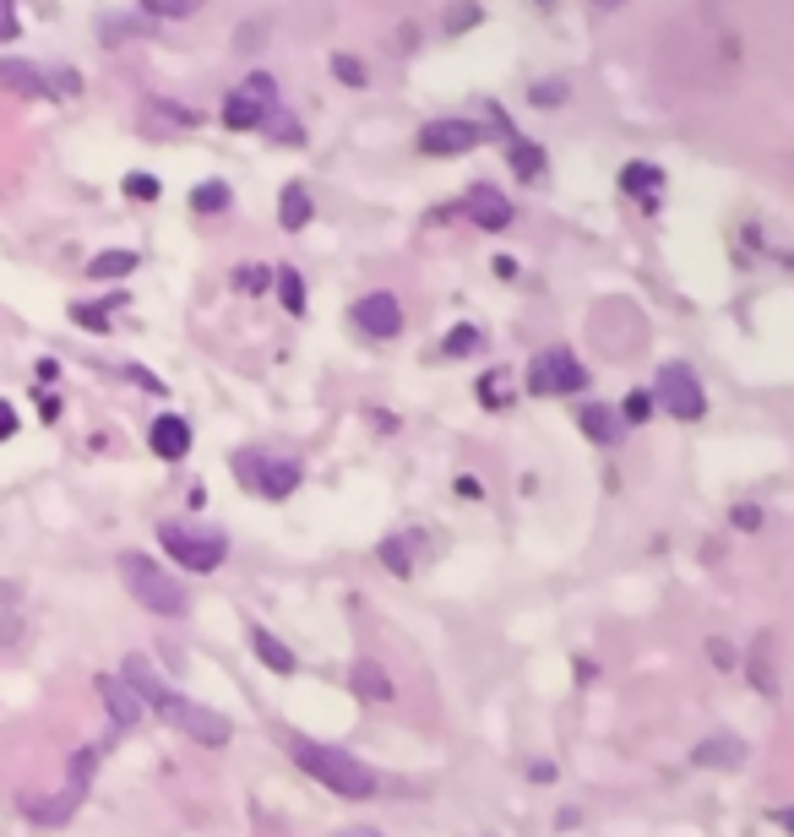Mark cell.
Masks as SVG:
<instances>
[{
	"instance_id": "28",
	"label": "cell",
	"mask_w": 794,
	"mask_h": 837,
	"mask_svg": "<svg viewBox=\"0 0 794 837\" xmlns=\"http://www.w3.org/2000/svg\"><path fill=\"white\" fill-rule=\"evenodd\" d=\"M229 202H234V196H229V185H223V180H207V185H196V191H191V207H196L202 218L229 213Z\"/></svg>"
},
{
	"instance_id": "5",
	"label": "cell",
	"mask_w": 794,
	"mask_h": 837,
	"mask_svg": "<svg viewBox=\"0 0 794 837\" xmlns=\"http://www.w3.org/2000/svg\"><path fill=\"white\" fill-rule=\"evenodd\" d=\"M234 474H240L245 490L261 495V501H289V495L299 490V479H305L299 458H289V452H267V447L240 452V458H234Z\"/></svg>"
},
{
	"instance_id": "14",
	"label": "cell",
	"mask_w": 794,
	"mask_h": 837,
	"mask_svg": "<svg viewBox=\"0 0 794 837\" xmlns=\"http://www.w3.org/2000/svg\"><path fill=\"white\" fill-rule=\"evenodd\" d=\"M0 93H17V99H50V72H39L34 61H7L0 55Z\"/></svg>"
},
{
	"instance_id": "47",
	"label": "cell",
	"mask_w": 794,
	"mask_h": 837,
	"mask_svg": "<svg viewBox=\"0 0 794 837\" xmlns=\"http://www.w3.org/2000/svg\"><path fill=\"white\" fill-rule=\"evenodd\" d=\"M528 777H534V783H555V761H534Z\"/></svg>"
},
{
	"instance_id": "36",
	"label": "cell",
	"mask_w": 794,
	"mask_h": 837,
	"mask_svg": "<svg viewBox=\"0 0 794 837\" xmlns=\"http://www.w3.org/2000/svg\"><path fill=\"white\" fill-rule=\"evenodd\" d=\"M707 664H713V669H734V664H740V653H734L723 636H707Z\"/></svg>"
},
{
	"instance_id": "4",
	"label": "cell",
	"mask_w": 794,
	"mask_h": 837,
	"mask_svg": "<svg viewBox=\"0 0 794 837\" xmlns=\"http://www.w3.org/2000/svg\"><path fill=\"white\" fill-rule=\"evenodd\" d=\"M120 582H126V593L148 609V615H164V620H180L185 609H191V598H185V582L180 577H169L158 561H148V555H120Z\"/></svg>"
},
{
	"instance_id": "30",
	"label": "cell",
	"mask_w": 794,
	"mask_h": 837,
	"mask_svg": "<svg viewBox=\"0 0 794 837\" xmlns=\"http://www.w3.org/2000/svg\"><path fill=\"white\" fill-rule=\"evenodd\" d=\"M332 77H337L343 88H370V66H364L359 55H332Z\"/></svg>"
},
{
	"instance_id": "13",
	"label": "cell",
	"mask_w": 794,
	"mask_h": 837,
	"mask_svg": "<svg viewBox=\"0 0 794 837\" xmlns=\"http://www.w3.org/2000/svg\"><path fill=\"white\" fill-rule=\"evenodd\" d=\"M745 739L740 734H729V729H718V734H707L696 750H691V761L696 767H713V772H734V767H745Z\"/></svg>"
},
{
	"instance_id": "41",
	"label": "cell",
	"mask_w": 794,
	"mask_h": 837,
	"mask_svg": "<svg viewBox=\"0 0 794 837\" xmlns=\"http://www.w3.org/2000/svg\"><path fill=\"white\" fill-rule=\"evenodd\" d=\"M17 430H23V419H17V408H12L7 397H0V441H12Z\"/></svg>"
},
{
	"instance_id": "17",
	"label": "cell",
	"mask_w": 794,
	"mask_h": 837,
	"mask_svg": "<svg viewBox=\"0 0 794 837\" xmlns=\"http://www.w3.org/2000/svg\"><path fill=\"white\" fill-rule=\"evenodd\" d=\"M381 566L392 571V577H409L414 566H420V555H425V533L420 528H409V533H392V539H381Z\"/></svg>"
},
{
	"instance_id": "38",
	"label": "cell",
	"mask_w": 794,
	"mask_h": 837,
	"mask_svg": "<svg viewBox=\"0 0 794 837\" xmlns=\"http://www.w3.org/2000/svg\"><path fill=\"white\" fill-rule=\"evenodd\" d=\"M126 196H142V202H153V196H158V180L137 169V175H126Z\"/></svg>"
},
{
	"instance_id": "10",
	"label": "cell",
	"mask_w": 794,
	"mask_h": 837,
	"mask_svg": "<svg viewBox=\"0 0 794 837\" xmlns=\"http://www.w3.org/2000/svg\"><path fill=\"white\" fill-rule=\"evenodd\" d=\"M354 326H359L364 337H375V343L397 337V332H404V299H397L392 288L359 294V299H354Z\"/></svg>"
},
{
	"instance_id": "18",
	"label": "cell",
	"mask_w": 794,
	"mask_h": 837,
	"mask_svg": "<svg viewBox=\"0 0 794 837\" xmlns=\"http://www.w3.org/2000/svg\"><path fill=\"white\" fill-rule=\"evenodd\" d=\"M620 191H626V196H637V202H642V213H658L664 169H658V164H648V158H637V164H626V169H620Z\"/></svg>"
},
{
	"instance_id": "21",
	"label": "cell",
	"mask_w": 794,
	"mask_h": 837,
	"mask_svg": "<svg viewBox=\"0 0 794 837\" xmlns=\"http://www.w3.org/2000/svg\"><path fill=\"white\" fill-rule=\"evenodd\" d=\"M310 218H316V202H310V191H305L299 180H289V185H283V196H278V223H283L289 234H299Z\"/></svg>"
},
{
	"instance_id": "3",
	"label": "cell",
	"mask_w": 794,
	"mask_h": 837,
	"mask_svg": "<svg viewBox=\"0 0 794 837\" xmlns=\"http://www.w3.org/2000/svg\"><path fill=\"white\" fill-rule=\"evenodd\" d=\"M158 544H164V555L175 566H185L196 577H207V571H218L229 561V533L223 528H207V523H185V517L158 523Z\"/></svg>"
},
{
	"instance_id": "33",
	"label": "cell",
	"mask_w": 794,
	"mask_h": 837,
	"mask_svg": "<svg viewBox=\"0 0 794 837\" xmlns=\"http://www.w3.org/2000/svg\"><path fill=\"white\" fill-rule=\"evenodd\" d=\"M261 126H267V137H278L283 147H299V142H305V131H299V120H294V115H278V110H272Z\"/></svg>"
},
{
	"instance_id": "16",
	"label": "cell",
	"mask_w": 794,
	"mask_h": 837,
	"mask_svg": "<svg viewBox=\"0 0 794 837\" xmlns=\"http://www.w3.org/2000/svg\"><path fill=\"white\" fill-rule=\"evenodd\" d=\"M577 425H582V436H588L593 447H615V441L626 436V419H620V408H610V402H582V408H577Z\"/></svg>"
},
{
	"instance_id": "1",
	"label": "cell",
	"mask_w": 794,
	"mask_h": 837,
	"mask_svg": "<svg viewBox=\"0 0 794 837\" xmlns=\"http://www.w3.org/2000/svg\"><path fill=\"white\" fill-rule=\"evenodd\" d=\"M120 680L137 691V701L148 707V712H158L169 729H180L185 739H196V745H207V750H223L229 739H234V723L223 718V712H213V707H196V701H185L175 685H164L158 674H153V664L142 658V653H131L126 658V669H120Z\"/></svg>"
},
{
	"instance_id": "2",
	"label": "cell",
	"mask_w": 794,
	"mask_h": 837,
	"mask_svg": "<svg viewBox=\"0 0 794 837\" xmlns=\"http://www.w3.org/2000/svg\"><path fill=\"white\" fill-rule=\"evenodd\" d=\"M289 756L305 777H316L321 788H332L337 799H375L381 794V772L364 767L359 756L337 750V745H316L305 734H289Z\"/></svg>"
},
{
	"instance_id": "11",
	"label": "cell",
	"mask_w": 794,
	"mask_h": 837,
	"mask_svg": "<svg viewBox=\"0 0 794 837\" xmlns=\"http://www.w3.org/2000/svg\"><path fill=\"white\" fill-rule=\"evenodd\" d=\"M458 213H469L479 229H490V234H501V229H512V202H507V191H496L490 180H479V185H469L463 191V202H458Z\"/></svg>"
},
{
	"instance_id": "37",
	"label": "cell",
	"mask_w": 794,
	"mask_h": 837,
	"mask_svg": "<svg viewBox=\"0 0 794 837\" xmlns=\"http://www.w3.org/2000/svg\"><path fill=\"white\" fill-rule=\"evenodd\" d=\"M648 413H653V397H648V391H631V397H626V408H620L626 425H642Z\"/></svg>"
},
{
	"instance_id": "32",
	"label": "cell",
	"mask_w": 794,
	"mask_h": 837,
	"mask_svg": "<svg viewBox=\"0 0 794 837\" xmlns=\"http://www.w3.org/2000/svg\"><path fill=\"white\" fill-rule=\"evenodd\" d=\"M142 17H158V23L196 17V0H142Z\"/></svg>"
},
{
	"instance_id": "48",
	"label": "cell",
	"mask_w": 794,
	"mask_h": 837,
	"mask_svg": "<svg viewBox=\"0 0 794 837\" xmlns=\"http://www.w3.org/2000/svg\"><path fill=\"white\" fill-rule=\"evenodd\" d=\"M343 837H381L375 826H359V832H343Z\"/></svg>"
},
{
	"instance_id": "42",
	"label": "cell",
	"mask_w": 794,
	"mask_h": 837,
	"mask_svg": "<svg viewBox=\"0 0 794 837\" xmlns=\"http://www.w3.org/2000/svg\"><path fill=\"white\" fill-rule=\"evenodd\" d=\"M474 23H479V7H458L441 28H447V34H463V28H474Z\"/></svg>"
},
{
	"instance_id": "9",
	"label": "cell",
	"mask_w": 794,
	"mask_h": 837,
	"mask_svg": "<svg viewBox=\"0 0 794 837\" xmlns=\"http://www.w3.org/2000/svg\"><path fill=\"white\" fill-rule=\"evenodd\" d=\"M485 137H490V131H485L479 120L452 115V120H431V126H420V153H425V158H463V153H474Z\"/></svg>"
},
{
	"instance_id": "39",
	"label": "cell",
	"mask_w": 794,
	"mask_h": 837,
	"mask_svg": "<svg viewBox=\"0 0 794 837\" xmlns=\"http://www.w3.org/2000/svg\"><path fill=\"white\" fill-rule=\"evenodd\" d=\"M126 375H131V381L142 386V391H153V397H169V386H164V381H158L153 370H142V364H126Z\"/></svg>"
},
{
	"instance_id": "27",
	"label": "cell",
	"mask_w": 794,
	"mask_h": 837,
	"mask_svg": "<svg viewBox=\"0 0 794 837\" xmlns=\"http://www.w3.org/2000/svg\"><path fill=\"white\" fill-rule=\"evenodd\" d=\"M479 348H485V332H479V326H469V321H463V326H452V332L441 337V353H447V359H469V353H479Z\"/></svg>"
},
{
	"instance_id": "35",
	"label": "cell",
	"mask_w": 794,
	"mask_h": 837,
	"mask_svg": "<svg viewBox=\"0 0 794 837\" xmlns=\"http://www.w3.org/2000/svg\"><path fill=\"white\" fill-rule=\"evenodd\" d=\"M17 34H23L17 7H12V0H0V44H17Z\"/></svg>"
},
{
	"instance_id": "31",
	"label": "cell",
	"mask_w": 794,
	"mask_h": 837,
	"mask_svg": "<svg viewBox=\"0 0 794 837\" xmlns=\"http://www.w3.org/2000/svg\"><path fill=\"white\" fill-rule=\"evenodd\" d=\"M528 99H534L539 110H561V104L572 99V88H566V77H545V82L528 88Z\"/></svg>"
},
{
	"instance_id": "25",
	"label": "cell",
	"mask_w": 794,
	"mask_h": 837,
	"mask_svg": "<svg viewBox=\"0 0 794 837\" xmlns=\"http://www.w3.org/2000/svg\"><path fill=\"white\" fill-rule=\"evenodd\" d=\"M745 669H751V680H756V691H761V696H778V680H772V631H761V636H756V647H751Z\"/></svg>"
},
{
	"instance_id": "44",
	"label": "cell",
	"mask_w": 794,
	"mask_h": 837,
	"mask_svg": "<svg viewBox=\"0 0 794 837\" xmlns=\"http://www.w3.org/2000/svg\"><path fill=\"white\" fill-rule=\"evenodd\" d=\"M458 495H463V501H479V495H485V485H479L474 474H463V479H458Z\"/></svg>"
},
{
	"instance_id": "19",
	"label": "cell",
	"mask_w": 794,
	"mask_h": 837,
	"mask_svg": "<svg viewBox=\"0 0 794 837\" xmlns=\"http://www.w3.org/2000/svg\"><path fill=\"white\" fill-rule=\"evenodd\" d=\"M82 799H88V794L66 783V794H61V799H39V794H23V810H28V821H34V826H66V821L77 815V804H82Z\"/></svg>"
},
{
	"instance_id": "26",
	"label": "cell",
	"mask_w": 794,
	"mask_h": 837,
	"mask_svg": "<svg viewBox=\"0 0 794 837\" xmlns=\"http://www.w3.org/2000/svg\"><path fill=\"white\" fill-rule=\"evenodd\" d=\"M272 283H278L283 310H289V316H305V278H299L294 267H278V272H272Z\"/></svg>"
},
{
	"instance_id": "8",
	"label": "cell",
	"mask_w": 794,
	"mask_h": 837,
	"mask_svg": "<svg viewBox=\"0 0 794 837\" xmlns=\"http://www.w3.org/2000/svg\"><path fill=\"white\" fill-rule=\"evenodd\" d=\"M272 110H278V82H272V72H251V77L223 99V126H229V131H256Z\"/></svg>"
},
{
	"instance_id": "22",
	"label": "cell",
	"mask_w": 794,
	"mask_h": 837,
	"mask_svg": "<svg viewBox=\"0 0 794 837\" xmlns=\"http://www.w3.org/2000/svg\"><path fill=\"white\" fill-rule=\"evenodd\" d=\"M507 164H512V169H517V180H528V185L550 169L545 147H539V142H523V137H512V142H507Z\"/></svg>"
},
{
	"instance_id": "23",
	"label": "cell",
	"mask_w": 794,
	"mask_h": 837,
	"mask_svg": "<svg viewBox=\"0 0 794 837\" xmlns=\"http://www.w3.org/2000/svg\"><path fill=\"white\" fill-rule=\"evenodd\" d=\"M251 653H256L272 674H294V653H289V647H283L267 626H251Z\"/></svg>"
},
{
	"instance_id": "45",
	"label": "cell",
	"mask_w": 794,
	"mask_h": 837,
	"mask_svg": "<svg viewBox=\"0 0 794 837\" xmlns=\"http://www.w3.org/2000/svg\"><path fill=\"white\" fill-rule=\"evenodd\" d=\"M23 636V620L17 615H0V642H17Z\"/></svg>"
},
{
	"instance_id": "15",
	"label": "cell",
	"mask_w": 794,
	"mask_h": 837,
	"mask_svg": "<svg viewBox=\"0 0 794 837\" xmlns=\"http://www.w3.org/2000/svg\"><path fill=\"white\" fill-rule=\"evenodd\" d=\"M191 441H196V436H191V425H185L180 413H158L153 430H148V447H153L164 463H180V458L191 452Z\"/></svg>"
},
{
	"instance_id": "43",
	"label": "cell",
	"mask_w": 794,
	"mask_h": 837,
	"mask_svg": "<svg viewBox=\"0 0 794 837\" xmlns=\"http://www.w3.org/2000/svg\"><path fill=\"white\" fill-rule=\"evenodd\" d=\"M267 283H272V272H261V267L240 272V288H267Z\"/></svg>"
},
{
	"instance_id": "24",
	"label": "cell",
	"mask_w": 794,
	"mask_h": 837,
	"mask_svg": "<svg viewBox=\"0 0 794 837\" xmlns=\"http://www.w3.org/2000/svg\"><path fill=\"white\" fill-rule=\"evenodd\" d=\"M137 261H142L137 250H99V256L88 261V278H93V283H110V278H131V272H137Z\"/></svg>"
},
{
	"instance_id": "34",
	"label": "cell",
	"mask_w": 794,
	"mask_h": 837,
	"mask_svg": "<svg viewBox=\"0 0 794 837\" xmlns=\"http://www.w3.org/2000/svg\"><path fill=\"white\" fill-rule=\"evenodd\" d=\"M72 321L88 326V332H110V326H115V316H110L104 305H72Z\"/></svg>"
},
{
	"instance_id": "6",
	"label": "cell",
	"mask_w": 794,
	"mask_h": 837,
	"mask_svg": "<svg viewBox=\"0 0 794 837\" xmlns=\"http://www.w3.org/2000/svg\"><path fill=\"white\" fill-rule=\"evenodd\" d=\"M669 419H680V425H696V419L707 413V391H702V381H696V370L691 364H680V359H669V364H658V381H653V391H648Z\"/></svg>"
},
{
	"instance_id": "40",
	"label": "cell",
	"mask_w": 794,
	"mask_h": 837,
	"mask_svg": "<svg viewBox=\"0 0 794 837\" xmlns=\"http://www.w3.org/2000/svg\"><path fill=\"white\" fill-rule=\"evenodd\" d=\"M729 523H734L740 533H756V528H761V506H734V512H729Z\"/></svg>"
},
{
	"instance_id": "29",
	"label": "cell",
	"mask_w": 794,
	"mask_h": 837,
	"mask_svg": "<svg viewBox=\"0 0 794 837\" xmlns=\"http://www.w3.org/2000/svg\"><path fill=\"white\" fill-rule=\"evenodd\" d=\"M474 391H479V402H485V408H507V402H512V391H507V370H501V364H496V370H485Z\"/></svg>"
},
{
	"instance_id": "46",
	"label": "cell",
	"mask_w": 794,
	"mask_h": 837,
	"mask_svg": "<svg viewBox=\"0 0 794 837\" xmlns=\"http://www.w3.org/2000/svg\"><path fill=\"white\" fill-rule=\"evenodd\" d=\"M39 413L50 419V425H55V419H61V397H50V391H39Z\"/></svg>"
},
{
	"instance_id": "12",
	"label": "cell",
	"mask_w": 794,
	"mask_h": 837,
	"mask_svg": "<svg viewBox=\"0 0 794 837\" xmlns=\"http://www.w3.org/2000/svg\"><path fill=\"white\" fill-rule=\"evenodd\" d=\"M99 701H104V712H110V723L115 729H131V723H142V701H137V691L120 680V674H99Z\"/></svg>"
},
{
	"instance_id": "7",
	"label": "cell",
	"mask_w": 794,
	"mask_h": 837,
	"mask_svg": "<svg viewBox=\"0 0 794 837\" xmlns=\"http://www.w3.org/2000/svg\"><path fill=\"white\" fill-rule=\"evenodd\" d=\"M528 391L534 397H577V391H588V370H582V359L572 348L555 343L528 364Z\"/></svg>"
},
{
	"instance_id": "20",
	"label": "cell",
	"mask_w": 794,
	"mask_h": 837,
	"mask_svg": "<svg viewBox=\"0 0 794 837\" xmlns=\"http://www.w3.org/2000/svg\"><path fill=\"white\" fill-rule=\"evenodd\" d=\"M348 685H354V696H364V701H375V707H386V701L397 696L392 674H386L375 658H359V664H354V674H348Z\"/></svg>"
}]
</instances>
